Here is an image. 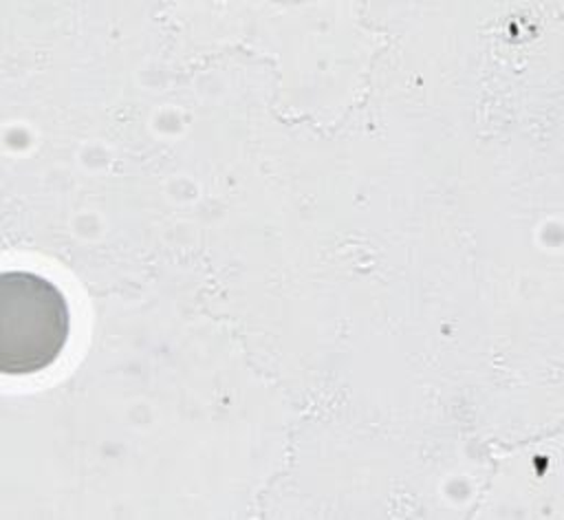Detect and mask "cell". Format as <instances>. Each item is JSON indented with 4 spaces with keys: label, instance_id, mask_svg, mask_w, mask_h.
Instances as JSON below:
<instances>
[{
    "label": "cell",
    "instance_id": "cell-1",
    "mask_svg": "<svg viewBox=\"0 0 564 520\" xmlns=\"http://www.w3.org/2000/svg\"><path fill=\"white\" fill-rule=\"evenodd\" d=\"M70 333L64 293L33 271L0 275V370L33 375L57 361Z\"/></svg>",
    "mask_w": 564,
    "mask_h": 520
}]
</instances>
